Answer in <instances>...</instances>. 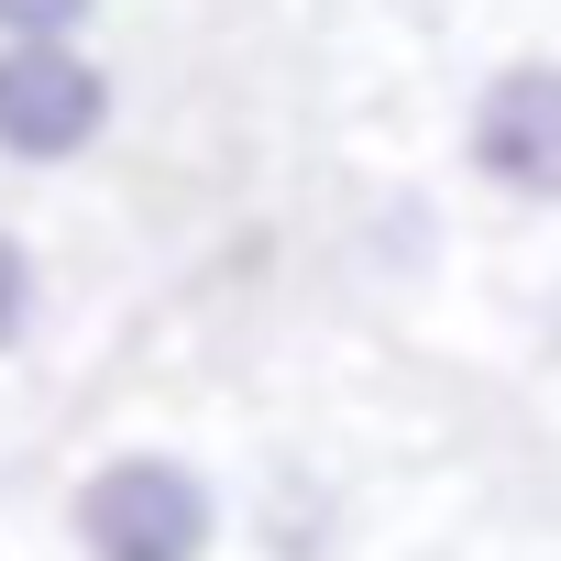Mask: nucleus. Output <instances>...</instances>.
<instances>
[{
	"instance_id": "nucleus-2",
	"label": "nucleus",
	"mask_w": 561,
	"mask_h": 561,
	"mask_svg": "<svg viewBox=\"0 0 561 561\" xmlns=\"http://www.w3.org/2000/svg\"><path fill=\"white\" fill-rule=\"evenodd\" d=\"M111 133V78L78 34H0V165H78Z\"/></svg>"
},
{
	"instance_id": "nucleus-1",
	"label": "nucleus",
	"mask_w": 561,
	"mask_h": 561,
	"mask_svg": "<svg viewBox=\"0 0 561 561\" xmlns=\"http://www.w3.org/2000/svg\"><path fill=\"white\" fill-rule=\"evenodd\" d=\"M67 517H78L89 561H209V539H220V495L176 451H111Z\"/></svg>"
},
{
	"instance_id": "nucleus-3",
	"label": "nucleus",
	"mask_w": 561,
	"mask_h": 561,
	"mask_svg": "<svg viewBox=\"0 0 561 561\" xmlns=\"http://www.w3.org/2000/svg\"><path fill=\"white\" fill-rule=\"evenodd\" d=\"M462 154H473L484 187H506L528 209H561V67L528 56V67L484 78V100L462 122Z\"/></svg>"
},
{
	"instance_id": "nucleus-5",
	"label": "nucleus",
	"mask_w": 561,
	"mask_h": 561,
	"mask_svg": "<svg viewBox=\"0 0 561 561\" xmlns=\"http://www.w3.org/2000/svg\"><path fill=\"white\" fill-rule=\"evenodd\" d=\"M100 0H0V34H78Z\"/></svg>"
},
{
	"instance_id": "nucleus-4",
	"label": "nucleus",
	"mask_w": 561,
	"mask_h": 561,
	"mask_svg": "<svg viewBox=\"0 0 561 561\" xmlns=\"http://www.w3.org/2000/svg\"><path fill=\"white\" fill-rule=\"evenodd\" d=\"M34 298H45V275H34L23 231H0V353H12V342L34 331Z\"/></svg>"
}]
</instances>
